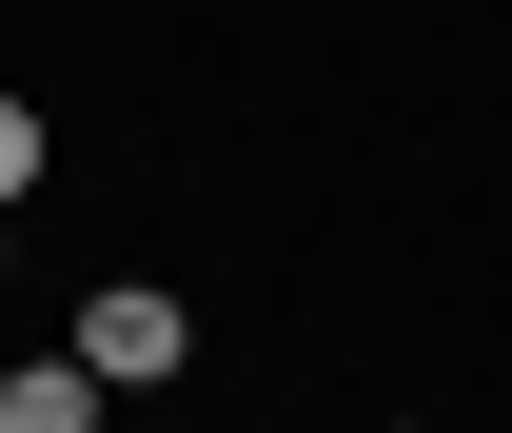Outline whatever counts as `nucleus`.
Wrapping results in <instances>:
<instances>
[{"mask_svg": "<svg viewBox=\"0 0 512 433\" xmlns=\"http://www.w3.org/2000/svg\"><path fill=\"white\" fill-rule=\"evenodd\" d=\"M60 355H79V374H99V394H158V374H178V355H197V315H178V296H158V276H119V296H79V335H60Z\"/></svg>", "mask_w": 512, "mask_h": 433, "instance_id": "nucleus-1", "label": "nucleus"}, {"mask_svg": "<svg viewBox=\"0 0 512 433\" xmlns=\"http://www.w3.org/2000/svg\"><path fill=\"white\" fill-rule=\"evenodd\" d=\"M0 433H99V374H79V355H20V374H0Z\"/></svg>", "mask_w": 512, "mask_h": 433, "instance_id": "nucleus-2", "label": "nucleus"}, {"mask_svg": "<svg viewBox=\"0 0 512 433\" xmlns=\"http://www.w3.org/2000/svg\"><path fill=\"white\" fill-rule=\"evenodd\" d=\"M60 138H40V99H0V217H20V178H40Z\"/></svg>", "mask_w": 512, "mask_h": 433, "instance_id": "nucleus-3", "label": "nucleus"}]
</instances>
